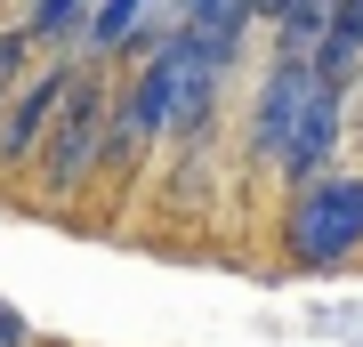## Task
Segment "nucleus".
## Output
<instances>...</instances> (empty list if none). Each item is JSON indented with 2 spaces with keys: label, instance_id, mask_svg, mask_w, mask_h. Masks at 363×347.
I'll return each mask as SVG.
<instances>
[{
  "label": "nucleus",
  "instance_id": "obj_10",
  "mask_svg": "<svg viewBox=\"0 0 363 347\" xmlns=\"http://www.w3.org/2000/svg\"><path fill=\"white\" fill-rule=\"evenodd\" d=\"M331 33L363 49V0H331Z\"/></svg>",
  "mask_w": 363,
  "mask_h": 347
},
{
  "label": "nucleus",
  "instance_id": "obj_12",
  "mask_svg": "<svg viewBox=\"0 0 363 347\" xmlns=\"http://www.w3.org/2000/svg\"><path fill=\"white\" fill-rule=\"evenodd\" d=\"M250 9H259V16H274V9H283V0H250Z\"/></svg>",
  "mask_w": 363,
  "mask_h": 347
},
{
  "label": "nucleus",
  "instance_id": "obj_6",
  "mask_svg": "<svg viewBox=\"0 0 363 347\" xmlns=\"http://www.w3.org/2000/svg\"><path fill=\"white\" fill-rule=\"evenodd\" d=\"M169 121V57L154 49V65L138 73V97H130V138H162Z\"/></svg>",
  "mask_w": 363,
  "mask_h": 347
},
{
  "label": "nucleus",
  "instance_id": "obj_2",
  "mask_svg": "<svg viewBox=\"0 0 363 347\" xmlns=\"http://www.w3.org/2000/svg\"><path fill=\"white\" fill-rule=\"evenodd\" d=\"M97 154H105V97L89 81H65V97L49 114V186H81V170Z\"/></svg>",
  "mask_w": 363,
  "mask_h": 347
},
{
  "label": "nucleus",
  "instance_id": "obj_4",
  "mask_svg": "<svg viewBox=\"0 0 363 347\" xmlns=\"http://www.w3.org/2000/svg\"><path fill=\"white\" fill-rule=\"evenodd\" d=\"M307 81H315V73H307L298 57H274V73H267V89H259V114H250V154H259V162L283 154L298 105H307Z\"/></svg>",
  "mask_w": 363,
  "mask_h": 347
},
{
  "label": "nucleus",
  "instance_id": "obj_11",
  "mask_svg": "<svg viewBox=\"0 0 363 347\" xmlns=\"http://www.w3.org/2000/svg\"><path fill=\"white\" fill-rule=\"evenodd\" d=\"M0 347H25V323H16V307H0Z\"/></svg>",
  "mask_w": 363,
  "mask_h": 347
},
{
  "label": "nucleus",
  "instance_id": "obj_9",
  "mask_svg": "<svg viewBox=\"0 0 363 347\" xmlns=\"http://www.w3.org/2000/svg\"><path fill=\"white\" fill-rule=\"evenodd\" d=\"M33 57V33H0V97L16 89V65Z\"/></svg>",
  "mask_w": 363,
  "mask_h": 347
},
{
  "label": "nucleus",
  "instance_id": "obj_7",
  "mask_svg": "<svg viewBox=\"0 0 363 347\" xmlns=\"http://www.w3.org/2000/svg\"><path fill=\"white\" fill-rule=\"evenodd\" d=\"M274 16H283V49H274V57H298V65H307L315 40L331 33V0H283Z\"/></svg>",
  "mask_w": 363,
  "mask_h": 347
},
{
  "label": "nucleus",
  "instance_id": "obj_1",
  "mask_svg": "<svg viewBox=\"0 0 363 347\" xmlns=\"http://www.w3.org/2000/svg\"><path fill=\"white\" fill-rule=\"evenodd\" d=\"M363 243V178H315L291 210V258L298 267H339Z\"/></svg>",
  "mask_w": 363,
  "mask_h": 347
},
{
  "label": "nucleus",
  "instance_id": "obj_5",
  "mask_svg": "<svg viewBox=\"0 0 363 347\" xmlns=\"http://www.w3.org/2000/svg\"><path fill=\"white\" fill-rule=\"evenodd\" d=\"M65 65H49V73H33L25 89H16V105H9V121H0V162H25L33 145H40V129H49V114H57V97H65Z\"/></svg>",
  "mask_w": 363,
  "mask_h": 347
},
{
  "label": "nucleus",
  "instance_id": "obj_3",
  "mask_svg": "<svg viewBox=\"0 0 363 347\" xmlns=\"http://www.w3.org/2000/svg\"><path fill=\"white\" fill-rule=\"evenodd\" d=\"M331 145H339V97L323 89V81H307V105H298V121H291V138H283V178L291 186H307L315 170L331 162Z\"/></svg>",
  "mask_w": 363,
  "mask_h": 347
},
{
  "label": "nucleus",
  "instance_id": "obj_8",
  "mask_svg": "<svg viewBox=\"0 0 363 347\" xmlns=\"http://www.w3.org/2000/svg\"><path fill=\"white\" fill-rule=\"evenodd\" d=\"M81 9H89V0H33L25 33H33V40H49V33H73V25H81Z\"/></svg>",
  "mask_w": 363,
  "mask_h": 347
}]
</instances>
